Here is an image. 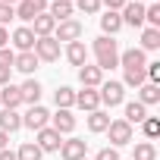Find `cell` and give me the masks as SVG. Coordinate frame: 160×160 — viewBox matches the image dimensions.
I'll use <instances>...</instances> for the list:
<instances>
[{"instance_id": "obj_1", "label": "cell", "mask_w": 160, "mask_h": 160, "mask_svg": "<svg viewBox=\"0 0 160 160\" xmlns=\"http://www.w3.org/2000/svg\"><path fill=\"white\" fill-rule=\"evenodd\" d=\"M91 53H94V66L98 69H116L119 66V44H116V38H107V35H101V38H94V44H91Z\"/></svg>"}, {"instance_id": "obj_2", "label": "cell", "mask_w": 160, "mask_h": 160, "mask_svg": "<svg viewBox=\"0 0 160 160\" xmlns=\"http://www.w3.org/2000/svg\"><path fill=\"white\" fill-rule=\"evenodd\" d=\"M107 138H110V148H126V144H132L135 132H132V126H129L126 119H110Z\"/></svg>"}, {"instance_id": "obj_3", "label": "cell", "mask_w": 160, "mask_h": 160, "mask_svg": "<svg viewBox=\"0 0 160 160\" xmlns=\"http://www.w3.org/2000/svg\"><path fill=\"white\" fill-rule=\"evenodd\" d=\"M98 94H101V104H104V107H119V104H126V88H122V82H116V78L101 82Z\"/></svg>"}, {"instance_id": "obj_4", "label": "cell", "mask_w": 160, "mask_h": 160, "mask_svg": "<svg viewBox=\"0 0 160 160\" xmlns=\"http://www.w3.org/2000/svg\"><path fill=\"white\" fill-rule=\"evenodd\" d=\"M22 126H25V129H32V132H41L44 126H50V110H47V107H41V104L28 107V110L22 113Z\"/></svg>"}, {"instance_id": "obj_5", "label": "cell", "mask_w": 160, "mask_h": 160, "mask_svg": "<svg viewBox=\"0 0 160 160\" xmlns=\"http://www.w3.org/2000/svg\"><path fill=\"white\" fill-rule=\"evenodd\" d=\"M32 50H35V57H38L41 63H57V60H60V41H57L53 35H50V38H38Z\"/></svg>"}, {"instance_id": "obj_6", "label": "cell", "mask_w": 160, "mask_h": 160, "mask_svg": "<svg viewBox=\"0 0 160 160\" xmlns=\"http://www.w3.org/2000/svg\"><path fill=\"white\" fill-rule=\"evenodd\" d=\"M82 35H85V25L78 22V19H66V22H57V28H53V38L57 41H82Z\"/></svg>"}, {"instance_id": "obj_7", "label": "cell", "mask_w": 160, "mask_h": 160, "mask_svg": "<svg viewBox=\"0 0 160 160\" xmlns=\"http://www.w3.org/2000/svg\"><path fill=\"white\" fill-rule=\"evenodd\" d=\"M119 19H122V25L144 28V3H138V0H126V7L119 10Z\"/></svg>"}, {"instance_id": "obj_8", "label": "cell", "mask_w": 160, "mask_h": 160, "mask_svg": "<svg viewBox=\"0 0 160 160\" xmlns=\"http://www.w3.org/2000/svg\"><path fill=\"white\" fill-rule=\"evenodd\" d=\"M35 144L41 148V154H57V151H60V144H63V135H60V132H53L50 126H44L41 132H35Z\"/></svg>"}, {"instance_id": "obj_9", "label": "cell", "mask_w": 160, "mask_h": 160, "mask_svg": "<svg viewBox=\"0 0 160 160\" xmlns=\"http://www.w3.org/2000/svg\"><path fill=\"white\" fill-rule=\"evenodd\" d=\"M47 3L50 0H19V7H13V10H16V19L32 22L38 13H47Z\"/></svg>"}, {"instance_id": "obj_10", "label": "cell", "mask_w": 160, "mask_h": 160, "mask_svg": "<svg viewBox=\"0 0 160 160\" xmlns=\"http://www.w3.org/2000/svg\"><path fill=\"white\" fill-rule=\"evenodd\" d=\"M85 151H88V141H85V138H66L57 154H60L63 160H82V157H88Z\"/></svg>"}, {"instance_id": "obj_11", "label": "cell", "mask_w": 160, "mask_h": 160, "mask_svg": "<svg viewBox=\"0 0 160 160\" xmlns=\"http://www.w3.org/2000/svg\"><path fill=\"white\" fill-rule=\"evenodd\" d=\"M72 107L85 110V113L101 110V94H98V88H82V91H75V104H72Z\"/></svg>"}, {"instance_id": "obj_12", "label": "cell", "mask_w": 160, "mask_h": 160, "mask_svg": "<svg viewBox=\"0 0 160 160\" xmlns=\"http://www.w3.org/2000/svg\"><path fill=\"white\" fill-rule=\"evenodd\" d=\"M119 66H122V69H144V66H148V53H144L141 47L119 50Z\"/></svg>"}, {"instance_id": "obj_13", "label": "cell", "mask_w": 160, "mask_h": 160, "mask_svg": "<svg viewBox=\"0 0 160 160\" xmlns=\"http://www.w3.org/2000/svg\"><path fill=\"white\" fill-rule=\"evenodd\" d=\"M50 129L60 132V135H72V132H75V116H72V110H57V113H50Z\"/></svg>"}, {"instance_id": "obj_14", "label": "cell", "mask_w": 160, "mask_h": 160, "mask_svg": "<svg viewBox=\"0 0 160 160\" xmlns=\"http://www.w3.org/2000/svg\"><path fill=\"white\" fill-rule=\"evenodd\" d=\"M78 82H82V88H101V82H104V69H98L94 63L78 66Z\"/></svg>"}, {"instance_id": "obj_15", "label": "cell", "mask_w": 160, "mask_h": 160, "mask_svg": "<svg viewBox=\"0 0 160 160\" xmlns=\"http://www.w3.org/2000/svg\"><path fill=\"white\" fill-rule=\"evenodd\" d=\"M10 41H13L16 53H25V50H32V47H35V41H38V38H35V32H32L28 25H19V28L10 35Z\"/></svg>"}, {"instance_id": "obj_16", "label": "cell", "mask_w": 160, "mask_h": 160, "mask_svg": "<svg viewBox=\"0 0 160 160\" xmlns=\"http://www.w3.org/2000/svg\"><path fill=\"white\" fill-rule=\"evenodd\" d=\"M19 91H22V104H28V107H35V104H41V82H38V78L35 75H28L25 78V82L19 85Z\"/></svg>"}, {"instance_id": "obj_17", "label": "cell", "mask_w": 160, "mask_h": 160, "mask_svg": "<svg viewBox=\"0 0 160 160\" xmlns=\"http://www.w3.org/2000/svg\"><path fill=\"white\" fill-rule=\"evenodd\" d=\"M72 13H75L72 0H50L47 3V16L53 22H66V19H72Z\"/></svg>"}, {"instance_id": "obj_18", "label": "cell", "mask_w": 160, "mask_h": 160, "mask_svg": "<svg viewBox=\"0 0 160 160\" xmlns=\"http://www.w3.org/2000/svg\"><path fill=\"white\" fill-rule=\"evenodd\" d=\"M0 107L3 110H19L22 107V91H19V85H3L0 88Z\"/></svg>"}, {"instance_id": "obj_19", "label": "cell", "mask_w": 160, "mask_h": 160, "mask_svg": "<svg viewBox=\"0 0 160 160\" xmlns=\"http://www.w3.org/2000/svg\"><path fill=\"white\" fill-rule=\"evenodd\" d=\"M38 66H41V60L35 57V50H25V53H16L13 57V69H19L22 75H35Z\"/></svg>"}, {"instance_id": "obj_20", "label": "cell", "mask_w": 160, "mask_h": 160, "mask_svg": "<svg viewBox=\"0 0 160 160\" xmlns=\"http://www.w3.org/2000/svg\"><path fill=\"white\" fill-rule=\"evenodd\" d=\"M19 129H22V113H19V110H3V107H0V132L13 135V132H19Z\"/></svg>"}, {"instance_id": "obj_21", "label": "cell", "mask_w": 160, "mask_h": 160, "mask_svg": "<svg viewBox=\"0 0 160 160\" xmlns=\"http://www.w3.org/2000/svg\"><path fill=\"white\" fill-rule=\"evenodd\" d=\"M32 32H35V38H50L53 35V28H57V22L47 16V13H38L35 19H32V25H28Z\"/></svg>"}, {"instance_id": "obj_22", "label": "cell", "mask_w": 160, "mask_h": 160, "mask_svg": "<svg viewBox=\"0 0 160 160\" xmlns=\"http://www.w3.org/2000/svg\"><path fill=\"white\" fill-rule=\"evenodd\" d=\"M66 60H69L72 66H85V63H88V47H85V41H69V44H66Z\"/></svg>"}, {"instance_id": "obj_23", "label": "cell", "mask_w": 160, "mask_h": 160, "mask_svg": "<svg viewBox=\"0 0 160 160\" xmlns=\"http://www.w3.org/2000/svg\"><path fill=\"white\" fill-rule=\"evenodd\" d=\"M135 91H138V104H144V107H154V104H160V85H154V82H144V85H138Z\"/></svg>"}, {"instance_id": "obj_24", "label": "cell", "mask_w": 160, "mask_h": 160, "mask_svg": "<svg viewBox=\"0 0 160 160\" xmlns=\"http://www.w3.org/2000/svg\"><path fill=\"white\" fill-rule=\"evenodd\" d=\"M85 126H88V132L101 135V132H107V126H110V113H107V110H94V113L85 116Z\"/></svg>"}, {"instance_id": "obj_25", "label": "cell", "mask_w": 160, "mask_h": 160, "mask_svg": "<svg viewBox=\"0 0 160 160\" xmlns=\"http://www.w3.org/2000/svg\"><path fill=\"white\" fill-rule=\"evenodd\" d=\"M129 126H141L144 119H148V107L144 104H138V101H129L126 104V116H122Z\"/></svg>"}, {"instance_id": "obj_26", "label": "cell", "mask_w": 160, "mask_h": 160, "mask_svg": "<svg viewBox=\"0 0 160 160\" xmlns=\"http://www.w3.org/2000/svg\"><path fill=\"white\" fill-rule=\"evenodd\" d=\"M122 28V19H119V13H113V10H107L104 16H101V35H107V38H113L116 32Z\"/></svg>"}, {"instance_id": "obj_27", "label": "cell", "mask_w": 160, "mask_h": 160, "mask_svg": "<svg viewBox=\"0 0 160 160\" xmlns=\"http://www.w3.org/2000/svg\"><path fill=\"white\" fill-rule=\"evenodd\" d=\"M53 104H57V110H72V104H75V91H72L69 85H60V88L53 91Z\"/></svg>"}, {"instance_id": "obj_28", "label": "cell", "mask_w": 160, "mask_h": 160, "mask_svg": "<svg viewBox=\"0 0 160 160\" xmlns=\"http://www.w3.org/2000/svg\"><path fill=\"white\" fill-rule=\"evenodd\" d=\"M138 47H141L144 53H148V50H157V47H160V28H148V25H144V28H141V44H138Z\"/></svg>"}, {"instance_id": "obj_29", "label": "cell", "mask_w": 160, "mask_h": 160, "mask_svg": "<svg viewBox=\"0 0 160 160\" xmlns=\"http://www.w3.org/2000/svg\"><path fill=\"white\" fill-rule=\"evenodd\" d=\"M148 82L144 69H122V88H138Z\"/></svg>"}, {"instance_id": "obj_30", "label": "cell", "mask_w": 160, "mask_h": 160, "mask_svg": "<svg viewBox=\"0 0 160 160\" xmlns=\"http://www.w3.org/2000/svg\"><path fill=\"white\" fill-rule=\"evenodd\" d=\"M132 160H157V148H154V141H138Z\"/></svg>"}, {"instance_id": "obj_31", "label": "cell", "mask_w": 160, "mask_h": 160, "mask_svg": "<svg viewBox=\"0 0 160 160\" xmlns=\"http://www.w3.org/2000/svg\"><path fill=\"white\" fill-rule=\"evenodd\" d=\"M44 154H41V148L35 144V141H25L19 151H16V160H41Z\"/></svg>"}, {"instance_id": "obj_32", "label": "cell", "mask_w": 160, "mask_h": 160, "mask_svg": "<svg viewBox=\"0 0 160 160\" xmlns=\"http://www.w3.org/2000/svg\"><path fill=\"white\" fill-rule=\"evenodd\" d=\"M78 13H85V16H98L101 13V0H75L72 3Z\"/></svg>"}, {"instance_id": "obj_33", "label": "cell", "mask_w": 160, "mask_h": 160, "mask_svg": "<svg viewBox=\"0 0 160 160\" xmlns=\"http://www.w3.org/2000/svg\"><path fill=\"white\" fill-rule=\"evenodd\" d=\"M144 22H148V28H160V3L144 7Z\"/></svg>"}, {"instance_id": "obj_34", "label": "cell", "mask_w": 160, "mask_h": 160, "mask_svg": "<svg viewBox=\"0 0 160 160\" xmlns=\"http://www.w3.org/2000/svg\"><path fill=\"white\" fill-rule=\"evenodd\" d=\"M141 132H144L148 141H154V138L160 135V119H157V116H148V119L141 122Z\"/></svg>"}, {"instance_id": "obj_35", "label": "cell", "mask_w": 160, "mask_h": 160, "mask_svg": "<svg viewBox=\"0 0 160 160\" xmlns=\"http://www.w3.org/2000/svg\"><path fill=\"white\" fill-rule=\"evenodd\" d=\"M13 19H16V10H13L10 3H0V25L7 28V25H10Z\"/></svg>"}, {"instance_id": "obj_36", "label": "cell", "mask_w": 160, "mask_h": 160, "mask_svg": "<svg viewBox=\"0 0 160 160\" xmlns=\"http://www.w3.org/2000/svg\"><path fill=\"white\" fill-rule=\"evenodd\" d=\"M94 160H122V157H119V148H101Z\"/></svg>"}, {"instance_id": "obj_37", "label": "cell", "mask_w": 160, "mask_h": 160, "mask_svg": "<svg viewBox=\"0 0 160 160\" xmlns=\"http://www.w3.org/2000/svg\"><path fill=\"white\" fill-rule=\"evenodd\" d=\"M13 57H16V50H10V47H0V66H13Z\"/></svg>"}, {"instance_id": "obj_38", "label": "cell", "mask_w": 160, "mask_h": 160, "mask_svg": "<svg viewBox=\"0 0 160 160\" xmlns=\"http://www.w3.org/2000/svg\"><path fill=\"white\" fill-rule=\"evenodd\" d=\"M101 7H107V10H113V13H119V10L126 7V0H101Z\"/></svg>"}, {"instance_id": "obj_39", "label": "cell", "mask_w": 160, "mask_h": 160, "mask_svg": "<svg viewBox=\"0 0 160 160\" xmlns=\"http://www.w3.org/2000/svg\"><path fill=\"white\" fill-rule=\"evenodd\" d=\"M10 75H13V66H0V88L10 85Z\"/></svg>"}, {"instance_id": "obj_40", "label": "cell", "mask_w": 160, "mask_h": 160, "mask_svg": "<svg viewBox=\"0 0 160 160\" xmlns=\"http://www.w3.org/2000/svg\"><path fill=\"white\" fill-rule=\"evenodd\" d=\"M0 47H10V32L0 25Z\"/></svg>"}, {"instance_id": "obj_41", "label": "cell", "mask_w": 160, "mask_h": 160, "mask_svg": "<svg viewBox=\"0 0 160 160\" xmlns=\"http://www.w3.org/2000/svg\"><path fill=\"white\" fill-rule=\"evenodd\" d=\"M0 160H16V151H10V148H3V151H0Z\"/></svg>"}, {"instance_id": "obj_42", "label": "cell", "mask_w": 160, "mask_h": 160, "mask_svg": "<svg viewBox=\"0 0 160 160\" xmlns=\"http://www.w3.org/2000/svg\"><path fill=\"white\" fill-rule=\"evenodd\" d=\"M7 144H10V135H7V132H0V151H3Z\"/></svg>"}, {"instance_id": "obj_43", "label": "cell", "mask_w": 160, "mask_h": 160, "mask_svg": "<svg viewBox=\"0 0 160 160\" xmlns=\"http://www.w3.org/2000/svg\"><path fill=\"white\" fill-rule=\"evenodd\" d=\"M0 3H10V7H13V3H19V0H0Z\"/></svg>"}, {"instance_id": "obj_44", "label": "cell", "mask_w": 160, "mask_h": 160, "mask_svg": "<svg viewBox=\"0 0 160 160\" xmlns=\"http://www.w3.org/2000/svg\"><path fill=\"white\" fill-rule=\"evenodd\" d=\"M138 3H144V0H138ZM148 3H154V0H148Z\"/></svg>"}, {"instance_id": "obj_45", "label": "cell", "mask_w": 160, "mask_h": 160, "mask_svg": "<svg viewBox=\"0 0 160 160\" xmlns=\"http://www.w3.org/2000/svg\"><path fill=\"white\" fill-rule=\"evenodd\" d=\"M82 160H88V157H82Z\"/></svg>"}]
</instances>
